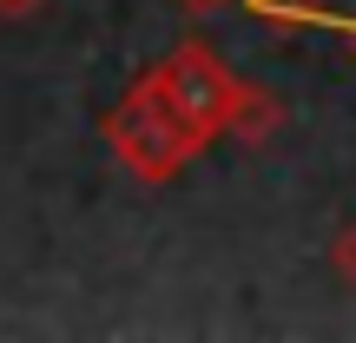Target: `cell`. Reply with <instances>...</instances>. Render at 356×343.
<instances>
[{
    "label": "cell",
    "mask_w": 356,
    "mask_h": 343,
    "mask_svg": "<svg viewBox=\"0 0 356 343\" xmlns=\"http://www.w3.org/2000/svg\"><path fill=\"white\" fill-rule=\"evenodd\" d=\"M251 13H264V20H323V0H244Z\"/></svg>",
    "instance_id": "obj_4"
},
{
    "label": "cell",
    "mask_w": 356,
    "mask_h": 343,
    "mask_svg": "<svg viewBox=\"0 0 356 343\" xmlns=\"http://www.w3.org/2000/svg\"><path fill=\"white\" fill-rule=\"evenodd\" d=\"M277 99H264L257 86H238V99H231V119H225V132L231 139H244V145H264L270 132H277Z\"/></svg>",
    "instance_id": "obj_3"
},
{
    "label": "cell",
    "mask_w": 356,
    "mask_h": 343,
    "mask_svg": "<svg viewBox=\"0 0 356 343\" xmlns=\"http://www.w3.org/2000/svg\"><path fill=\"white\" fill-rule=\"evenodd\" d=\"M106 139H113V152L126 159L139 178H152V185H165L191 166V159L204 152L198 139H191L185 126H178V113L165 106V93L152 86V73L139 79V86L126 93V106H119L113 119H106Z\"/></svg>",
    "instance_id": "obj_1"
},
{
    "label": "cell",
    "mask_w": 356,
    "mask_h": 343,
    "mask_svg": "<svg viewBox=\"0 0 356 343\" xmlns=\"http://www.w3.org/2000/svg\"><path fill=\"white\" fill-rule=\"evenodd\" d=\"M185 13H211V7H225V0H178Z\"/></svg>",
    "instance_id": "obj_6"
},
{
    "label": "cell",
    "mask_w": 356,
    "mask_h": 343,
    "mask_svg": "<svg viewBox=\"0 0 356 343\" xmlns=\"http://www.w3.org/2000/svg\"><path fill=\"white\" fill-rule=\"evenodd\" d=\"M152 86L165 93V106L178 113V126L191 132V139H211V132H225V119H231V99H238V86L244 79L231 73L225 60H218L204 40H185V47L172 53L165 66L152 73Z\"/></svg>",
    "instance_id": "obj_2"
},
{
    "label": "cell",
    "mask_w": 356,
    "mask_h": 343,
    "mask_svg": "<svg viewBox=\"0 0 356 343\" xmlns=\"http://www.w3.org/2000/svg\"><path fill=\"white\" fill-rule=\"evenodd\" d=\"M0 7H33V0H0Z\"/></svg>",
    "instance_id": "obj_7"
},
{
    "label": "cell",
    "mask_w": 356,
    "mask_h": 343,
    "mask_svg": "<svg viewBox=\"0 0 356 343\" xmlns=\"http://www.w3.org/2000/svg\"><path fill=\"white\" fill-rule=\"evenodd\" d=\"M330 264H337V278H343V284H356V225H350V231H337Z\"/></svg>",
    "instance_id": "obj_5"
}]
</instances>
